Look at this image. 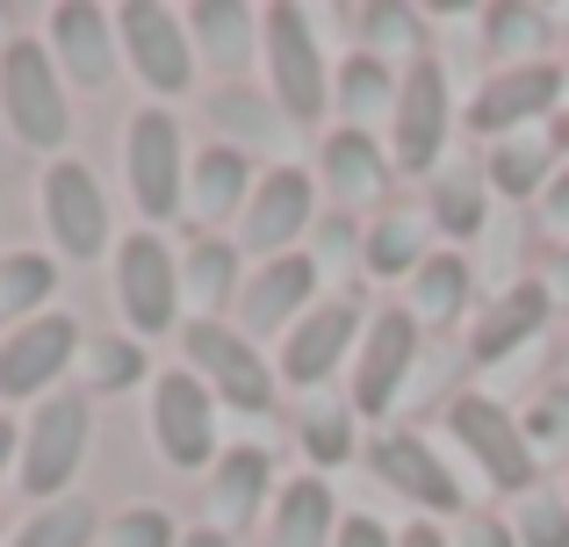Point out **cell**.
<instances>
[{
    "mask_svg": "<svg viewBox=\"0 0 569 547\" xmlns=\"http://www.w3.org/2000/svg\"><path fill=\"white\" fill-rule=\"evenodd\" d=\"M260 51H267V87H274V109L289 123L318 130L325 109H332V72H325L318 29H310V8L296 0H274L260 14Z\"/></svg>",
    "mask_w": 569,
    "mask_h": 547,
    "instance_id": "1",
    "label": "cell"
},
{
    "mask_svg": "<svg viewBox=\"0 0 569 547\" xmlns=\"http://www.w3.org/2000/svg\"><path fill=\"white\" fill-rule=\"evenodd\" d=\"M0 115L29 152H66L72 138V101H66V72H58L51 43L14 37L0 51Z\"/></svg>",
    "mask_w": 569,
    "mask_h": 547,
    "instance_id": "2",
    "label": "cell"
},
{
    "mask_svg": "<svg viewBox=\"0 0 569 547\" xmlns=\"http://www.w3.org/2000/svg\"><path fill=\"white\" fill-rule=\"evenodd\" d=\"M188 138H181V115L167 101L130 115V138H123V173H130V202H138L144 231H159L167 216H188Z\"/></svg>",
    "mask_w": 569,
    "mask_h": 547,
    "instance_id": "3",
    "label": "cell"
},
{
    "mask_svg": "<svg viewBox=\"0 0 569 547\" xmlns=\"http://www.w3.org/2000/svg\"><path fill=\"white\" fill-rule=\"evenodd\" d=\"M181 346H188V375L202 382L217 404H231V411H274V367L260 361V346H252L246 332H231L223 317H188V332H181Z\"/></svg>",
    "mask_w": 569,
    "mask_h": 547,
    "instance_id": "4",
    "label": "cell"
},
{
    "mask_svg": "<svg viewBox=\"0 0 569 547\" xmlns=\"http://www.w3.org/2000/svg\"><path fill=\"white\" fill-rule=\"evenodd\" d=\"M87 433H94V411H87L80 389L43 396L22 425V462H14L22 468V490L43 497V505H58V497L72 490V476H80V462H87Z\"/></svg>",
    "mask_w": 569,
    "mask_h": 547,
    "instance_id": "5",
    "label": "cell"
},
{
    "mask_svg": "<svg viewBox=\"0 0 569 547\" xmlns=\"http://www.w3.org/2000/svg\"><path fill=\"white\" fill-rule=\"evenodd\" d=\"M447 433H455V439H461V454L483 468L490 490H505V497H533V483H541V462H533V447H527V433H519V418L498 404V396L461 389L455 404H447Z\"/></svg>",
    "mask_w": 569,
    "mask_h": 547,
    "instance_id": "6",
    "label": "cell"
},
{
    "mask_svg": "<svg viewBox=\"0 0 569 547\" xmlns=\"http://www.w3.org/2000/svg\"><path fill=\"white\" fill-rule=\"evenodd\" d=\"M116 310H123L130 338H167L181 324L188 295H181V260L159 231H130L116 245Z\"/></svg>",
    "mask_w": 569,
    "mask_h": 547,
    "instance_id": "7",
    "label": "cell"
},
{
    "mask_svg": "<svg viewBox=\"0 0 569 547\" xmlns=\"http://www.w3.org/2000/svg\"><path fill=\"white\" fill-rule=\"evenodd\" d=\"M447 123H455V101H447V72L440 58H411L397 72V115H389V166L397 173H440L447 152Z\"/></svg>",
    "mask_w": 569,
    "mask_h": 547,
    "instance_id": "8",
    "label": "cell"
},
{
    "mask_svg": "<svg viewBox=\"0 0 569 547\" xmlns=\"http://www.w3.org/2000/svg\"><path fill=\"white\" fill-rule=\"evenodd\" d=\"M310 224H318V173L310 166H267L260 188H252L246 216H238V245L260 260H281V253H303Z\"/></svg>",
    "mask_w": 569,
    "mask_h": 547,
    "instance_id": "9",
    "label": "cell"
},
{
    "mask_svg": "<svg viewBox=\"0 0 569 547\" xmlns=\"http://www.w3.org/2000/svg\"><path fill=\"white\" fill-rule=\"evenodd\" d=\"M87 332L80 317H66V310H43V317L14 324L8 338H0V404H22V396H58V382H66V367L80 361Z\"/></svg>",
    "mask_w": 569,
    "mask_h": 547,
    "instance_id": "10",
    "label": "cell"
},
{
    "mask_svg": "<svg viewBox=\"0 0 569 547\" xmlns=\"http://www.w3.org/2000/svg\"><path fill=\"white\" fill-rule=\"evenodd\" d=\"M116 43H123V65L144 80V94H188L194 87V43L188 22L159 0H123L116 8Z\"/></svg>",
    "mask_w": 569,
    "mask_h": 547,
    "instance_id": "11",
    "label": "cell"
},
{
    "mask_svg": "<svg viewBox=\"0 0 569 547\" xmlns=\"http://www.w3.org/2000/svg\"><path fill=\"white\" fill-rule=\"evenodd\" d=\"M152 439H159V462L181 468V476H202L217 468V396L188 375V367H167L152 382Z\"/></svg>",
    "mask_w": 569,
    "mask_h": 547,
    "instance_id": "12",
    "label": "cell"
},
{
    "mask_svg": "<svg viewBox=\"0 0 569 547\" xmlns=\"http://www.w3.org/2000/svg\"><path fill=\"white\" fill-rule=\"evenodd\" d=\"M37 202H43V231H51V245L66 260L87 267V260L109 253V195H101L94 166H80V159H51Z\"/></svg>",
    "mask_w": 569,
    "mask_h": 547,
    "instance_id": "13",
    "label": "cell"
},
{
    "mask_svg": "<svg viewBox=\"0 0 569 547\" xmlns=\"http://www.w3.org/2000/svg\"><path fill=\"white\" fill-rule=\"evenodd\" d=\"M411 367H418V317L403 303H389L368 317V332H361V353H353V389H347V404L361 411V418H389V404H397V389L411 382Z\"/></svg>",
    "mask_w": 569,
    "mask_h": 547,
    "instance_id": "14",
    "label": "cell"
},
{
    "mask_svg": "<svg viewBox=\"0 0 569 547\" xmlns=\"http://www.w3.org/2000/svg\"><path fill=\"white\" fill-rule=\"evenodd\" d=\"M318 281H325L318 253H281V260H267V267H252V281L238 288V332L246 338H289L296 324L325 303Z\"/></svg>",
    "mask_w": 569,
    "mask_h": 547,
    "instance_id": "15",
    "label": "cell"
},
{
    "mask_svg": "<svg viewBox=\"0 0 569 547\" xmlns=\"http://www.w3.org/2000/svg\"><path fill=\"white\" fill-rule=\"evenodd\" d=\"M562 65L556 58H541V65H505L483 80V94L469 101V130H483V138H519L527 123H556L562 115Z\"/></svg>",
    "mask_w": 569,
    "mask_h": 547,
    "instance_id": "16",
    "label": "cell"
},
{
    "mask_svg": "<svg viewBox=\"0 0 569 547\" xmlns=\"http://www.w3.org/2000/svg\"><path fill=\"white\" fill-rule=\"evenodd\" d=\"M361 332H368L361 295H325V303L310 310V317L296 324L289 338H281L274 382H289V389H318V382H332V367L347 361V346H353Z\"/></svg>",
    "mask_w": 569,
    "mask_h": 547,
    "instance_id": "17",
    "label": "cell"
},
{
    "mask_svg": "<svg viewBox=\"0 0 569 547\" xmlns=\"http://www.w3.org/2000/svg\"><path fill=\"white\" fill-rule=\"evenodd\" d=\"M368 468L389 483L397 497H411L426 519H461V483L440 462V447L418 433H376L368 439Z\"/></svg>",
    "mask_w": 569,
    "mask_h": 547,
    "instance_id": "18",
    "label": "cell"
},
{
    "mask_svg": "<svg viewBox=\"0 0 569 547\" xmlns=\"http://www.w3.org/2000/svg\"><path fill=\"white\" fill-rule=\"evenodd\" d=\"M389 152L368 130H325L318 138V188L332 195V210L339 216H361V210H382V195H389Z\"/></svg>",
    "mask_w": 569,
    "mask_h": 547,
    "instance_id": "19",
    "label": "cell"
},
{
    "mask_svg": "<svg viewBox=\"0 0 569 547\" xmlns=\"http://www.w3.org/2000/svg\"><path fill=\"white\" fill-rule=\"evenodd\" d=\"M51 58H58V72H66L72 87H87V94L116 87V58H123V43H116V14L94 8V0H66V8H51Z\"/></svg>",
    "mask_w": 569,
    "mask_h": 547,
    "instance_id": "20",
    "label": "cell"
},
{
    "mask_svg": "<svg viewBox=\"0 0 569 547\" xmlns=\"http://www.w3.org/2000/svg\"><path fill=\"white\" fill-rule=\"evenodd\" d=\"M548 317H556V303H548V281L527 274V281H512V288L490 295V310L476 317V332H469V353H476V361H505V353L533 346V338L548 332Z\"/></svg>",
    "mask_w": 569,
    "mask_h": 547,
    "instance_id": "21",
    "label": "cell"
},
{
    "mask_svg": "<svg viewBox=\"0 0 569 547\" xmlns=\"http://www.w3.org/2000/svg\"><path fill=\"white\" fill-rule=\"evenodd\" d=\"M252 188H260V173H252V152H238V144H202V152L188 159V216L194 224H223V216H246Z\"/></svg>",
    "mask_w": 569,
    "mask_h": 547,
    "instance_id": "22",
    "label": "cell"
},
{
    "mask_svg": "<svg viewBox=\"0 0 569 547\" xmlns=\"http://www.w3.org/2000/svg\"><path fill=\"white\" fill-rule=\"evenodd\" d=\"M267 497H274V462H267V447L217 454V468H209V526H217V534L252 526Z\"/></svg>",
    "mask_w": 569,
    "mask_h": 547,
    "instance_id": "23",
    "label": "cell"
},
{
    "mask_svg": "<svg viewBox=\"0 0 569 547\" xmlns=\"http://www.w3.org/2000/svg\"><path fill=\"white\" fill-rule=\"evenodd\" d=\"M181 22H188V43H194V58H202L209 72H246L252 65V51H260V14L252 8H238V0H194V8H181Z\"/></svg>",
    "mask_w": 569,
    "mask_h": 547,
    "instance_id": "24",
    "label": "cell"
},
{
    "mask_svg": "<svg viewBox=\"0 0 569 547\" xmlns=\"http://www.w3.org/2000/svg\"><path fill=\"white\" fill-rule=\"evenodd\" d=\"M274 547H332L339 540V505L325 476H289V490H274Z\"/></svg>",
    "mask_w": 569,
    "mask_h": 547,
    "instance_id": "25",
    "label": "cell"
},
{
    "mask_svg": "<svg viewBox=\"0 0 569 547\" xmlns=\"http://www.w3.org/2000/svg\"><path fill=\"white\" fill-rule=\"evenodd\" d=\"M432 231L440 239H455V245H469V239H483L490 231V173L483 166H440L432 173Z\"/></svg>",
    "mask_w": 569,
    "mask_h": 547,
    "instance_id": "26",
    "label": "cell"
},
{
    "mask_svg": "<svg viewBox=\"0 0 569 547\" xmlns=\"http://www.w3.org/2000/svg\"><path fill=\"white\" fill-rule=\"evenodd\" d=\"M469 288H476V260L432 253L426 267L403 281V310L418 317V332H426V324H461V310H469Z\"/></svg>",
    "mask_w": 569,
    "mask_h": 547,
    "instance_id": "27",
    "label": "cell"
},
{
    "mask_svg": "<svg viewBox=\"0 0 569 547\" xmlns=\"http://www.w3.org/2000/svg\"><path fill=\"white\" fill-rule=\"evenodd\" d=\"M483 173H490V195L527 202V195H541V188L562 173V159H556V144H548V130H541V138H527V130H519V138H498V144H490Z\"/></svg>",
    "mask_w": 569,
    "mask_h": 547,
    "instance_id": "28",
    "label": "cell"
},
{
    "mask_svg": "<svg viewBox=\"0 0 569 547\" xmlns=\"http://www.w3.org/2000/svg\"><path fill=\"white\" fill-rule=\"evenodd\" d=\"M332 101L347 115V130H368L376 115H397V72L382 65V51H353L332 72Z\"/></svg>",
    "mask_w": 569,
    "mask_h": 547,
    "instance_id": "29",
    "label": "cell"
},
{
    "mask_svg": "<svg viewBox=\"0 0 569 547\" xmlns=\"http://www.w3.org/2000/svg\"><path fill=\"white\" fill-rule=\"evenodd\" d=\"M483 29H490L483 43L505 65H541L548 37H556V14H548L541 0H498V8H483Z\"/></svg>",
    "mask_w": 569,
    "mask_h": 547,
    "instance_id": "30",
    "label": "cell"
},
{
    "mask_svg": "<svg viewBox=\"0 0 569 547\" xmlns=\"http://www.w3.org/2000/svg\"><path fill=\"white\" fill-rule=\"evenodd\" d=\"M181 295H188L194 317H217L238 295V245L231 239H194L181 253Z\"/></svg>",
    "mask_w": 569,
    "mask_h": 547,
    "instance_id": "31",
    "label": "cell"
},
{
    "mask_svg": "<svg viewBox=\"0 0 569 547\" xmlns=\"http://www.w3.org/2000/svg\"><path fill=\"white\" fill-rule=\"evenodd\" d=\"M51 295H58V260L51 253H0V324L43 317Z\"/></svg>",
    "mask_w": 569,
    "mask_h": 547,
    "instance_id": "32",
    "label": "cell"
},
{
    "mask_svg": "<svg viewBox=\"0 0 569 547\" xmlns=\"http://www.w3.org/2000/svg\"><path fill=\"white\" fill-rule=\"evenodd\" d=\"M353 425H361V411H353L347 396H325V404H310V411H303L296 439H303L310 476H325V468H339V462L353 454Z\"/></svg>",
    "mask_w": 569,
    "mask_h": 547,
    "instance_id": "33",
    "label": "cell"
},
{
    "mask_svg": "<svg viewBox=\"0 0 569 547\" xmlns=\"http://www.w3.org/2000/svg\"><path fill=\"white\" fill-rule=\"evenodd\" d=\"M361 260H368V274H376V281H411L432 260L426 253V224H418V216H376Z\"/></svg>",
    "mask_w": 569,
    "mask_h": 547,
    "instance_id": "34",
    "label": "cell"
},
{
    "mask_svg": "<svg viewBox=\"0 0 569 547\" xmlns=\"http://www.w3.org/2000/svg\"><path fill=\"white\" fill-rule=\"evenodd\" d=\"M94 534H101V511L87 505V497H58V505L29 511V526L8 547H87Z\"/></svg>",
    "mask_w": 569,
    "mask_h": 547,
    "instance_id": "35",
    "label": "cell"
},
{
    "mask_svg": "<svg viewBox=\"0 0 569 547\" xmlns=\"http://www.w3.org/2000/svg\"><path fill=\"white\" fill-rule=\"evenodd\" d=\"M87 382H94V389H130V382H144V346L138 338H87Z\"/></svg>",
    "mask_w": 569,
    "mask_h": 547,
    "instance_id": "36",
    "label": "cell"
},
{
    "mask_svg": "<svg viewBox=\"0 0 569 547\" xmlns=\"http://www.w3.org/2000/svg\"><path fill=\"white\" fill-rule=\"evenodd\" d=\"M353 29H361L368 43H411V51L426 58V14H418V8H397V0H368V8H353Z\"/></svg>",
    "mask_w": 569,
    "mask_h": 547,
    "instance_id": "37",
    "label": "cell"
},
{
    "mask_svg": "<svg viewBox=\"0 0 569 547\" xmlns=\"http://www.w3.org/2000/svg\"><path fill=\"white\" fill-rule=\"evenodd\" d=\"M519 433H527L533 462H556V454H569V389H562V382L527 411V418H519Z\"/></svg>",
    "mask_w": 569,
    "mask_h": 547,
    "instance_id": "38",
    "label": "cell"
},
{
    "mask_svg": "<svg viewBox=\"0 0 569 547\" xmlns=\"http://www.w3.org/2000/svg\"><path fill=\"white\" fill-rule=\"evenodd\" d=\"M519 547H569V497L556 490H533V497H519Z\"/></svg>",
    "mask_w": 569,
    "mask_h": 547,
    "instance_id": "39",
    "label": "cell"
},
{
    "mask_svg": "<svg viewBox=\"0 0 569 547\" xmlns=\"http://www.w3.org/2000/svg\"><path fill=\"white\" fill-rule=\"evenodd\" d=\"M209 115H217V123L231 130L238 152H267V144H274V130L289 123V115H260L246 94H217V101H209Z\"/></svg>",
    "mask_w": 569,
    "mask_h": 547,
    "instance_id": "40",
    "label": "cell"
},
{
    "mask_svg": "<svg viewBox=\"0 0 569 547\" xmlns=\"http://www.w3.org/2000/svg\"><path fill=\"white\" fill-rule=\"evenodd\" d=\"M101 547H181V534H173L167 511L130 505V511H116V519L101 526Z\"/></svg>",
    "mask_w": 569,
    "mask_h": 547,
    "instance_id": "41",
    "label": "cell"
},
{
    "mask_svg": "<svg viewBox=\"0 0 569 547\" xmlns=\"http://www.w3.org/2000/svg\"><path fill=\"white\" fill-rule=\"evenodd\" d=\"M483 245H490V260H498L490 274H505V288H512V281H519V267H512V260L527 253V224H519V210H498V216H490Z\"/></svg>",
    "mask_w": 569,
    "mask_h": 547,
    "instance_id": "42",
    "label": "cell"
},
{
    "mask_svg": "<svg viewBox=\"0 0 569 547\" xmlns=\"http://www.w3.org/2000/svg\"><path fill=\"white\" fill-rule=\"evenodd\" d=\"M447 547H519V534L505 519H490V511H461V526L447 534Z\"/></svg>",
    "mask_w": 569,
    "mask_h": 547,
    "instance_id": "43",
    "label": "cell"
},
{
    "mask_svg": "<svg viewBox=\"0 0 569 547\" xmlns=\"http://www.w3.org/2000/svg\"><path fill=\"white\" fill-rule=\"evenodd\" d=\"M332 547H397V534H389L382 519H368V511H347L339 519V540Z\"/></svg>",
    "mask_w": 569,
    "mask_h": 547,
    "instance_id": "44",
    "label": "cell"
},
{
    "mask_svg": "<svg viewBox=\"0 0 569 547\" xmlns=\"http://www.w3.org/2000/svg\"><path fill=\"white\" fill-rule=\"evenodd\" d=\"M541 224H548V231H556V239L569 245V166H562L556 181L541 188Z\"/></svg>",
    "mask_w": 569,
    "mask_h": 547,
    "instance_id": "45",
    "label": "cell"
},
{
    "mask_svg": "<svg viewBox=\"0 0 569 547\" xmlns=\"http://www.w3.org/2000/svg\"><path fill=\"white\" fill-rule=\"evenodd\" d=\"M353 245H368L361 231H353V216H332V224H325V239H318V267H325L332 253H353Z\"/></svg>",
    "mask_w": 569,
    "mask_h": 547,
    "instance_id": "46",
    "label": "cell"
},
{
    "mask_svg": "<svg viewBox=\"0 0 569 547\" xmlns=\"http://www.w3.org/2000/svg\"><path fill=\"white\" fill-rule=\"evenodd\" d=\"M397 547H447V534H440V519H411L397 534Z\"/></svg>",
    "mask_w": 569,
    "mask_h": 547,
    "instance_id": "47",
    "label": "cell"
},
{
    "mask_svg": "<svg viewBox=\"0 0 569 547\" xmlns=\"http://www.w3.org/2000/svg\"><path fill=\"white\" fill-rule=\"evenodd\" d=\"M541 281H548V303H556V310H569V245L556 253V267H548Z\"/></svg>",
    "mask_w": 569,
    "mask_h": 547,
    "instance_id": "48",
    "label": "cell"
},
{
    "mask_svg": "<svg viewBox=\"0 0 569 547\" xmlns=\"http://www.w3.org/2000/svg\"><path fill=\"white\" fill-rule=\"evenodd\" d=\"M8 462H22V425L0 418V468H8Z\"/></svg>",
    "mask_w": 569,
    "mask_h": 547,
    "instance_id": "49",
    "label": "cell"
},
{
    "mask_svg": "<svg viewBox=\"0 0 569 547\" xmlns=\"http://www.w3.org/2000/svg\"><path fill=\"white\" fill-rule=\"evenodd\" d=\"M181 547H231V534H217V526H194V534H181Z\"/></svg>",
    "mask_w": 569,
    "mask_h": 547,
    "instance_id": "50",
    "label": "cell"
},
{
    "mask_svg": "<svg viewBox=\"0 0 569 547\" xmlns=\"http://www.w3.org/2000/svg\"><path fill=\"white\" fill-rule=\"evenodd\" d=\"M548 144H556V159H569V109L556 115V123H548Z\"/></svg>",
    "mask_w": 569,
    "mask_h": 547,
    "instance_id": "51",
    "label": "cell"
},
{
    "mask_svg": "<svg viewBox=\"0 0 569 547\" xmlns=\"http://www.w3.org/2000/svg\"><path fill=\"white\" fill-rule=\"evenodd\" d=\"M548 14H556V22H562V29H569V8H548Z\"/></svg>",
    "mask_w": 569,
    "mask_h": 547,
    "instance_id": "52",
    "label": "cell"
},
{
    "mask_svg": "<svg viewBox=\"0 0 569 547\" xmlns=\"http://www.w3.org/2000/svg\"><path fill=\"white\" fill-rule=\"evenodd\" d=\"M562 80H569V65H562Z\"/></svg>",
    "mask_w": 569,
    "mask_h": 547,
    "instance_id": "53",
    "label": "cell"
},
{
    "mask_svg": "<svg viewBox=\"0 0 569 547\" xmlns=\"http://www.w3.org/2000/svg\"><path fill=\"white\" fill-rule=\"evenodd\" d=\"M562 389H569V382H562Z\"/></svg>",
    "mask_w": 569,
    "mask_h": 547,
    "instance_id": "54",
    "label": "cell"
},
{
    "mask_svg": "<svg viewBox=\"0 0 569 547\" xmlns=\"http://www.w3.org/2000/svg\"><path fill=\"white\" fill-rule=\"evenodd\" d=\"M562 497H569V490H562Z\"/></svg>",
    "mask_w": 569,
    "mask_h": 547,
    "instance_id": "55",
    "label": "cell"
}]
</instances>
